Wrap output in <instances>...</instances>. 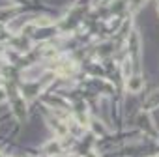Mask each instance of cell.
Returning <instances> with one entry per match:
<instances>
[{"label":"cell","mask_w":159,"mask_h":157,"mask_svg":"<svg viewBox=\"0 0 159 157\" xmlns=\"http://www.w3.org/2000/svg\"><path fill=\"white\" fill-rule=\"evenodd\" d=\"M129 86L133 92H139L140 86H142V81H140V77H135V78H129Z\"/></svg>","instance_id":"cell-1"},{"label":"cell","mask_w":159,"mask_h":157,"mask_svg":"<svg viewBox=\"0 0 159 157\" xmlns=\"http://www.w3.org/2000/svg\"><path fill=\"white\" fill-rule=\"evenodd\" d=\"M6 99V92L4 90H0V101H4Z\"/></svg>","instance_id":"cell-2"},{"label":"cell","mask_w":159,"mask_h":157,"mask_svg":"<svg viewBox=\"0 0 159 157\" xmlns=\"http://www.w3.org/2000/svg\"><path fill=\"white\" fill-rule=\"evenodd\" d=\"M157 11H159V4H157Z\"/></svg>","instance_id":"cell-3"}]
</instances>
